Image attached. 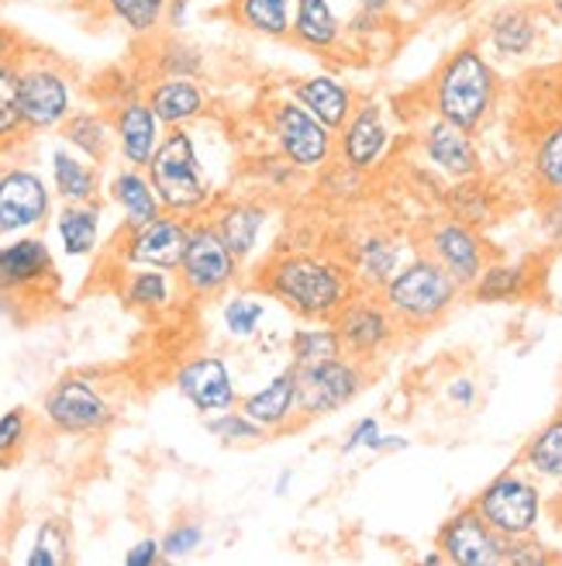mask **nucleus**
<instances>
[{
    "label": "nucleus",
    "instance_id": "obj_1",
    "mask_svg": "<svg viewBox=\"0 0 562 566\" xmlns=\"http://www.w3.org/2000/svg\"><path fill=\"white\" fill-rule=\"evenodd\" d=\"M259 291L304 322H335L359 291L349 266L318 252H284L259 270Z\"/></svg>",
    "mask_w": 562,
    "mask_h": 566
},
{
    "label": "nucleus",
    "instance_id": "obj_2",
    "mask_svg": "<svg viewBox=\"0 0 562 566\" xmlns=\"http://www.w3.org/2000/svg\"><path fill=\"white\" fill-rule=\"evenodd\" d=\"M500 101V73L480 42H463L438 63L428 83L432 115L469 135L480 132Z\"/></svg>",
    "mask_w": 562,
    "mask_h": 566
},
{
    "label": "nucleus",
    "instance_id": "obj_3",
    "mask_svg": "<svg viewBox=\"0 0 562 566\" xmlns=\"http://www.w3.org/2000/svg\"><path fill=\"white\" fill-rule=\"evenodd\" d=\"M459 294L463 287L428 256V252H414L380 291V297L393 311V318L401 322V328H414V332L438 325L448 311L456 307Z\"/></svg>",
    "mask_w": 562,
    "mask_h": 566
},
{
    "label": "nucleus",
    "instance_id": "obj_4",
    "mask_svg": "<svg viewBox=\"0 0 562 566\" xmlns=\"http://www.w3.org/2000/svg\"><path fill=\"white\" fill-rule=\"evenodd\" d=\"M146 174L159 193L162 211L170 214H197L211 205V184L204 177L201 156H197L193 135L187 128H170L162 135Z\"/></svg>",
    "mask_w": 562,
    "mask_h": 566
},
{
    "label": "nucleus",
    "instance_id": "obj_5",
    "mask_svg": "<svg viewBox=\"0 0 562 566\" xmlns=\"http://www.w3.org/2000/svg\"><path fill=\"white\" fill-rule=\"evenodd\" d=\"M266 128L276 153L284 156L300 174H318L325 169L335 153H339V132L318 122L311 111L300 107L290 94L284 101L269 104Z\"/></svg>",
    "mask_w": 562,
    "mask_h": 566
},
{
    "label": "nucleus",
    "instance_id": "obj_6",
    "mask_svg": "<svg viewBox=\"0 0 562 566\" xmlns=\"http://www.w3.org/2000/svg\"><path fill=\"white\" fill-rule=\"evenodd\" d=\"M242 260L229 249V242L221 239V232L214 229V221H197L190 224L187 235V249L180 260V283L187 287V294L193 297H218L232 287L238 280Z\"/></svg>",
    "mask_w": 562,
    "mask_h": 566
},
{
    "label": "nucleus",
    "instance_id": "obj_7",
    "mask_svg": "<svg viewBox=\"0 0 562 566\" xmlns=\"http://www.w3.org/2000/svg\"><path fill=\"white\" fill-rule=\"evenodd\" d=\"M476 512H480L503 539L531 535L542 522V491L528 473L503 470L476 494Z\"/></svg>",
    "mask_w": 562,
    "mask_h": 566
},
{
    "label": "nucleus",
    "instance_id": "obj_8",
    "mask_svg": "<svg viewBox=\"0 0 562 566\" xmlns=\"http://www.w3.org/2000/svg\"><path fill=\"white\" fill-rule=\"evenodd\" d=\"M335 328H339L342 349L359 363H373L383 353H390L404 332L401 322L393 318V311L386 307V301L380 297V291H362V287L335 315Z\"/></svg>",
    "mask_w": 562,
    "mask_h": 566
},
{
    "label": "nucleus",
    "instance_id": "obj_9",
    "mask_svg": "<svg viewBox=\"0 0 562 566\" xmlns=\"http://www.w3.org/2000/svg\"><path fill=\"white\" fill-rule=\"evenodd\" d=\"M367 380V363L349 353L300 366V418H325L349 408Z\"/></svg>",
    "mask_w": 562,
    "mask_h": 566
},
{
    "label": "nucleus",
    "instance_id": "obj_10",
    "mask_svg": "<svg viewBox=\"0 0 562 566\" xmlns=\"http://www.w3.org/2000/svg\"><path fill=\"white\" fill-rule=\"evenodd\" d=\"M42 411L52 429L63 436H94V432H107L115 424V408L100 394V387L76 374L49 387Z\"/></svg>",
    "mask_w": 562,
    "mask_h": 566
},
{
    "label": "nucleus",
    "instance_id": "obj_11",
    "mask_svg": "<svg viewBox=\"0 0 562 566\" xmlns=\"http://www.w3.org/2000/svg\"><path fill=\"white\" fill-rule=\"evenodd\" d=\"M425 252L459 283L463 291H469L490 263L487 239L480 235V229H473V224H466L453 214L438 218L428 229Z\"/></svg>",
    "mask_w": 562,
    "mask_h": 566
},
{
    "label": "nucleus",
    "instance_id": "obj_12",
    "mask_svg": "<svg viewBox=\"0 0 562 566\" xmlns=\"http://www.w3.org/2000/svg\"><path fill=\"white\" fill-rule=\"evenodd\" d=\"M21 115L28 132H55L73 115L70 76L45 60L21 66Z\"/></svg>",
    "mask_w": 562,
    "mask_h": 566
},
{
    "label": "nucleus",
    "instance_id": "obj_13",
    "mask_svg": "<svg viewBox=\"0 0 562 566\" xmlns=\"http://www.w3.org/2000/svg\"><path fill=\"white\" fill-rule=\"evenodd\" d=\"M435 546L453 566H500L508 539L476 512V504H466L448 522H442Z\"/></svg>",
    "mask_w": 562,
    "mask_h": 566
},
{
    "label": "nucleus",
    "instance_id": "obj_14",
    "mask_svg": "<svg viewBox=\"0 0 562 566\" xmlns=\"http://www.w3.org/2000/svg\"><path fill=\"white\" fill-rule=\"evenodd\" d=\"M390 125L383 115V104L377 97H359L352 115L339 128V163H346L356 174H373V169L390 153Z\"/></svg>",
    "mask_w": 562,
    "mask_h": 566
},
{
    "label": "nucleus",
    "instance_id": "obj_15",
    "mask_svg": "<svg viewBox=\"0 0 562 566\" xmlns=\"http://www.w3.org/2000/svg\"><path fill=\"white\" fill-rule=\"evenodd\" d=\"M52 211V193L45 180L28 166L0 169V232L14 235L42 224Z\"/></svg>",
    "mask_w": 562,
    "mask_h": 566
},
{
    "label": "nucleus",
    "instance_id": "obj_16",
    "mask_svg": "<svg viewBox=\"0 0 562 566\" xmlns=\"http://www.w3.org/2000/svg\"><path fill=\"white\" fill-rule=\"evenodd\" d=\"M190 224L180 214H159L146 224H131L121 260L131 266H156V270H180L187 249Z\"/></svg>",
    "mask_w": 562,
    "mask_h": 566
},
{
    "label": "nucleus",
    "instance_id": "obj_17",
    "mask_svg": "<svg viewBox=\"0 0 562 566\" xmlns=\"http://www.w3.org/2000/svg\"><path fill=\"white\" fill-rule=\"evenodd\" d=\"M417 146H421V156H425L448 180H469V177L484 174V159H480V149H476L473 135L435 118V115L421 125Z\"/></svg>",
    "mask_w": 562,
    "mask_h": 566
},
{
    "label": "nucleus",
    "instance_id": "obj_18",
    "mask_svg": "<svg viewBox=\"0 0 562 566\" xmlns=\"http://www.w3.org/2000/svg\"><path fill=\"white\" fill-rule=\"evenodd\" d=\"M180 398H187L201 415H218L238 405V390L229 363L221 356H193L173 377Z\"/></svg>",
    "mask_w": 562,
    "mask_h": 566
},
{
    "label": "nucleus",
    "instance_id": "obj_19",
    "mask_svg": "<svg viewBox=\"0 0 562 566\" xmlns=\"http://www.w3.org/2000/svg\"><path fill=\"white\" fill-rule=\"evenodd\" d=\"M487 49L503 63H521L542 45V14L531 4H503L487 18L484 28Z\"/></svg>",
    "mask_w": 562,
    "mask_h": 566
},
{
    "label": "nucleus",
    "instance_id": "obj_20",
    "mask_svg": "<svg viewBox=\"0 0 562 566\" xmlns=\"http://www.w3.org/2000/svg\"><path fill=\"white\" fill-rule=\"evenodd\" d=\"M238 408L259 421L266 432H284L300 418V366H284L276 377H269L259 390L238 401Z\"/></svg>",
    "mask_w": 562,
    "mask_h": 566
},
{
    "label": "nucleus",
    "instance_id": "obj_21",
    "mask_svg": "<svg viewBox=\"0 0 562 566\" xmlns=\"http://www.w3.org/2000/svg\"><path fill=\"white\" fill-rule=\"evenodd\" d=\"M52 276H55V263L45 239L21 235L8 245H0V294L35 291Z\"/></svg>",
    "mask_w": 562,
    "mask_h": 566
},
{
    "label": "nucleus",
    "instance_id": "obj_22",
    "mask_svg": "<svg viewBox=\"0 0 562 566\" xmlns=\"http://www.w3.org/2000/svg\"><path fill=\"white\" fill-rule=\"evenodd\" d=\"M115 138L128 166L146 169L162 142V122L146 97H128L115 111Z\"/></svg>",
    "mask_w": 562,
    "mask_h": 566
},
{
    "label": "nucleus",
    "instance_id": "obj_23",
    "mask_svg": "<svg viewBox=\"0 0 562 566\" xmlns=\"http://www.w3.org/2000/svg\"><path fill=\"white\" fill-rule=\"evenodd\" d=\"M346 21L331 8V0H294L290 42L311 55H331L346 45Z\"/></svg>",
    "mask_w": 562,
    "mask_h": 566
},
{
    "label": "nucleus",
    "instance_id": "obj_24",
    "mask_svg": "<svg viewBox=\"0 0 562 566\" xmlns=\"http://www.w3.org/2000/svg\"><path fill=\"white\" fill-rule=\"evenodd\" d=\"M287 94L307 107L318 122H325L328 128L339 132L346 125V118L352 115V107H356V91L349 87V83H342L339 76H331V73H311V76H300L294 80Z\"/></svg>",
    "mask_w": 562,
    "mask_h": 566
},
{
    "label": "nucleus",
    "instance_id": "obj_25",
    "mask_svg": "<svg viewBox=\"0 0 562 566\" xmlns=\"http://www.w3.org/2000/svg\"><path fill=\"white\" fill-rule=\"evenodd\" d=\"M407 242L386 232L362 235L352 249V276L362 291H383L390 276L407 263Z\"/></svg>",
    "mask_w": 562,
    "mask_h": 566
},
{
    "label": "nucleus",
    "instance_id": "obj_26",
    "mask_svg": "<svg viewBox=\"0 0 562 566\" xmlns=\"http://www.w3.org/2000/svg\"><path fill=\"white\" fill-rule=\"evenodd\" d=\"M146 101L152 104L162 128H187L190 122L204 118L208 111V91L190 76H159Z\"/></svg>",
    "mask_w": 562,
    "mask_h": 566
},
{
    "label": "nucleus",
    "instance_id": "obj_27",
    "mask_svg": "<svg viewBox=\"0 0 562 566\" xmlns=\"http://www.w3.org/2000/svg\"><path fill=\"white\" fill-rule=\"evenodd\" d=\"M269 221V208L259 201H229L221 205L214 214V229L221 232V239L229 242V249L245 263L259 245V235Z\"/></svg>",
    "mask_w": 562,
    "mask_h": 566
},
{
    "label": "nucleus",
    "instance_id": "obj_28",
    "mask_svg": "<svg viewBox=\"0 0 562 566\" xmlns=\"http://www.w3.org/2000/svg\"><path fill=\"white\" fill-rule=\"evenodd\" d=\"M107 190H110V197H115V205L125 211L128 229L131 224H146V221L162 214V201H159V193H156L146 169H138V166L118 169V174L110 177Z\"/></svg>",
    "mask_w": 562,
    "mask_h": 566
},
{
    "label": "nucleus",
    "instance_id": "obj_29",
    "mask_svg": "<svg viewBox=\"0 0 562 566\" xmlns=\"http://www.w3.org/2000/svg\"><path fill=\"white\" fill-rule=\"evenodd\" d=\"M531 280H536L531 263H487V270L469 287V294L480 304H515L528 297Z\"/></svg>",
    "mask_w": 562,
    "mask_h": 566
},
{
    "label": "nucleus",
    "instance_id": "obj_30",
    "mask_svg": "<svg viewBox=\"0 0 562 566\" xmlns=\"http://www.w3.org/2000/svg\"><path fill=\"white\" fill-rule=\"evenodd\" d=\"M63 138L73 153H79L91 163H107L110 146H115V122H107L100 111H73L63 122Z\"/></svg>",
    "mask_w": 562,
    "mask_h": 566
},
{
    "label": "nucleus",
    "instance_id": "obj_31",
    "mask_svg": "<svg viewBox=\"0 0 562 566\" xmlns=\"http://www.w3.org/2000/svg\"><path fill=\"white\" fill-rule=\"evenodd\" d=\"M52 184L66 205H91L100 190L97 166L91 159H83L79 153H66V149L52 153Z\"/></svg>",
    "mask_w": 562,
    "mask_h": 566
},
{
    "label": "nucleus",
    "instance_id": "obj_32",
    "mask_svg": "<svg viewBox=\"0 0 562 566\" xmlns=\"http://www.w3.org/2000/svg\"><path fill=\"white\" fill-rule=\"evenodd\" d=\"M232 14L252 35L273 39V42H290L294 0H232Z\"/></svg>",
    "mask_w": 562,
    "mask_h": 566
},
{
    "label": "nucleus",
    "instance_id": "obj_33",
    "mask_svg": "<svg viewBox=\"0 0 562 566\" xmlns=\"http://www.w3.org/2000/svg\"><path fill=\"white\" fill-rule=\"evenodd\" d=\"M521 463L528 467L531 476L552 480V484H562V411L555 418H549L542 429L528 439Z\"/></svg>",
    "mask_w": 562,
    "mask_h": 566
},
{
    "label": "nucleus",
    "instance_id": "obj_34",
    "mask_svg": "<svg viewBox=\"0 0 562 566\" xmlns=\"http://www.w3.org/2000/svg\"><path fill=\"white\" fill-rule=\"evenodd\" d=\"M55 232L63 239L66 256L79 260L91 256L97 249V235H100V208L97 205H66L55 218Z\"/></svg>",
    "mask_w": 562,
    "mask_h": 566
},
{
    "label": "nucleus",
    "instance_id": "obj_35",
    "mask_svg": "<svg viewBox=\"0 0 562 566\" xmlns=\"http://www.w3.org/2000/svg\"><path fill=\"white\" fill-rule=\"evenodd\" d=\"M531 180L542 193L562 190V115L549 122L531 146Z\"/></svg>",
    "mask_w": 562,
    "mask_h": 566
},
{
    "label": "nucleus",
    "instance_id": "obj_36",
    "mask_svg": "<svg viewBox=\"0 0 562 566\" xmlns=\"http://www.w3.org/2000/svg\"><path fill=\"white\" fill-rule=\"evenodd\" d=\"M445 208L453 218L473 224V229H480V224H490L494 214H497V205H494V190L480 184V177H469V180H456L445 193Z\"/></svg>",
    "mask_w": 562,
    "mask_h": 566
},
{
    "label": "nucleus",
    "instance_id": "obj_37",
    "mask_svg": "<svg viewBox=\"0 0 562 566\" xmlns=\"http://www.w3.org/2000/svg\"><path fill=\"white\" fill-rule=\"evenodd\" d=\"M287 346H290V363L294 366L321 363V359H331V356L346 353L335 322H311V325H304V328H294Z\"/></svg>",
    "mask_w": 562,
    "mask_h": 566
},
{
    "label": "nucleus",
    "instance_id": "obj_38",
    "mask_svg": "<svg viewBox=\"0 0 562 566\" xmlns=\"http://www.w3.org/2000/svg\"><path fill=\"white\" fill-rule=\"evenodd\" d=\"M166 8H170V0H104V11L135 39L156 35L166 24Z\"/></svg>",
    "mask_w": 562,
    "mask_h": 566
},
{
    "label": "nucleus",
    "instance_id": "obj_39",
    "mask_svg": "<svg viewBox=\"0 0 562 566\" xmlns=\"http://www.w3.org/2000/svg\"><path fill=\"white\" fill-rule=\"evenodd\" d=\"M24 128L21 115V66L0 60V149L14 146Z\"/></svg>",
    "mask_w": 562,
    "mask_h": 566
},
{
    "label": "nucleus",
    "instance_id": "obj_40",
    "mask_svg": "<svg viewBox=\"0 0 562 566\" xmlns=\"http://www.w3.org/2000/svg\"><path fill=\"white\" fill-rule=\"evenodd\" d=\"M173 297V280L170 270L156 266H138L125 283V301L138 311H162Z\"/></svg>",
    "mask_w": 562,
    "mask_h": 566
},
{
    "label": "nucleus",
    "instance_id": "obj_41",
    "mask_svg": "<svg viewBox=\"0 0 562 566\" xmlns=\"http://www.w3.org/2000/svg\"><path fill=\"white\" fill-rule=\"evenodd\" d=\"M204 429L221 442V446H256L263 442L269 432L263 429L259 421H252L242 408H229V411H218V415H208Z\"/></svg>",
    "mask_w": 562,
    "mask_h": 566
},
{
    "label": "nucleus",
    "instance_id": "obj_42",
    "mask_svg": "<svg viewBox=\"0 0 562 566\" xmlns=\"http://www.w3.org/2000/svg\"><path fill=\"white\" fill-rule=\"evenodd\" d=\"M70 559H73V553H70V525L60 522V518L42 522L35 543H32V553L24 556V563L28 566H63Z\"/></svg>",
    "mask_w": 562,
    "mask_h": 566
},
{
    "label": "nucleus",
    "instance_id": "obj_43",
    "mask_svg": "<svg viewBox=\"0 0 562 566\" xmlns=\"http://www.w3.org/2000/svg\"><path fill=\"white\" fill-rule=\"evenodd\" d=\"M156 73L197 80L204 73V52L190 42H183V39H162L159 52H156Z\"/></svg>",
    "mask_w": 562,
    "mask_h": 566
},
{
    "label": "nucleus",
    "instance_id": "obj_44",
    "mask_svg": "<svg viewBox=\"0 0 562 566\" xmlns=\"http://www.w3.org/2000/svg\"><path fill=\"white\" fill-rule=\"evenodd\" d=\"M263 318H266V304H263V297H252V294H235L221 307V322L235 338H252L259 332Z\"/></svg>",
    "mask_w": 562,
    "mask_h": 566
},
{
    "label": "nucleus",
    "instance_id": "obj_45",
    "mask_svg": "<svg viewBox=\"0 0 562 566\" xmlns=\"http://www.w3.org/2000/svg\"><path fill=\"white\" fill-rule=\"evenodd\" d=\"M503 563L508 566H549L555 563L552 549L545 543L536 539V532L531 535H518V539H508V549H503Z\"/></svg>",
    "mask_w": 562,
    "mask_h": 566
},
{
    "label": "nucleus",
    "instance_id": "obj_46",
    "mask_svg": "<svg viewBox=\"0 0 562 566\" xmlns=\"http://www.w3.org/2000/svg\"><path fill=\"white\" fill-rule=\"evenodd\" d=\"M201 546H204V525H197V522L173 525L170 532L162 535V556L166 559H183V556L197 553Z\"/></svg>",
    "mask_w": 562,
    "mask_h": 566
},
{
    "label": "nucleus",
    "instance_id": "obj_47",
    "mask_svg": "<svg viewBox=\"0 0 562 566\" xmlns=\"http://www.w3.org/2000/svg\"><path fill=\"white\" fill-rule=\"evenodd\" d=\"M28 439V415L24 408H11L0 415V463H4L8 457H14V452L24 446Z\"/></svg>",
    "mask_w": 562,
    "mask_h": 566
},
{
    "label": "nucleus",
    "instance_id": "obj_48",
    "mask_svg": "<svg viewBox=\"0 0 562 566\" xmlns=\"http://www.w3.org/2000/svg\"><path fill=\"white\" fill-rule=\"evenodd\" d=\"M383 429H380V421L377 418H359L352 429H349V436H346V442H342V457H352V452H359V449H370L373 442H377V436H380Z\"/></svg>",
    "mask_w": 562,
    "mask_h": 566
},
{
    "label": "nucleus",
    "instance_id": "obj_49",
    "mask_svg": "<svg viewBox=\"0 0 562 566\" xmlns=\"http://www.w3.org/2000/svg\"><path fill=\"white\" fill-rule=\"evenodd\" d=\"M542 232L552 242H562V190L559 193H545V205H542Z\"/></svg>",
    "mask_w": 562,
    "mask_h": 566
},
{
    "label": "nucleus",
    "instance_id": "obj_50",
    "mask_svg": "<svg viewBox=\"0 0 562 566\" xmlns=\"http://www.w3.org/2000/svg\"><path fill=\"white\" fill-rule=\"evenodd\" d=\"M159 559H162V543H156V539H138L125 553V566H156Z\"/></svg>",
    "mask_w": 562,
    "mask_h": 566
},
{
    "label": "nucleus",
    "instance_id": "obj_51",
    "mask_svg": "<svg viewBox=\"0 0 562 566\" xmlns=\"http://www.w3.org/2000/svg\"><path fill=\"white\" fill-rule=\"evenodd\" d=\"M448 401H453L456 408H473L476 405V384L469 377H456L453 384H448Z\"/></svg>",
    "mask_w": 562,
    "mask_h": 566
},
{
    "label": "nucleus",
    "instance_id": "obj_52",
    "mask_svg": "<svg viewBox=\"0 0 562 566\" xmlns=\"http://www.w3.org/2000/svg\"><path fill=\"white\" fill-rule=\"evenodd\" d=\"M21 49V39L11 32V28H4V24H0V60H11V63H18V52Z\"/></svg>",
    "mask_w": 562,
    "mask_h": 566
},
{
    "label": "nucleus",
    "instance_id": "obj_53",
    "mask_svg": "<svg viewBox=\"0 0 562 566\" xmlns=\"http://www.w3.org/2000/svg\"><path fill=\"white\" fill-rule=\"evenodd\" d=\"M401 449H407V439L404 436H383V432L370 446V452H377V457H386V452H401Z\"/></svg>",
    "mask_w": 562,
    "mask_h": 566
},
{
    "label": "nucleus",
    "instance_id": "obj_54",
    "mask_svg": "<svg viewBox=\"0 0 562 566\" xmlns=\"http://www.w3.org/2000/svg\"><path fill=\"white\" fill-rule=\"evenodd\" d=\"M187 11H190V0H170V8H166V24L183 28L187 24Z\"/></svg>",
    "mask_w": 562,
    "mask_h": 566
},
{
    "label": "nucleus",
    "instance_id": "obj_55",
    "mask_svg": "<svg viewBox=\"0 0 562 566\" xmlns=\"http://www.w3.org/2000/svg\"><path fill=\"white\" fill-rule=\"evenodd\" d=\"M352 8L359 11H370V14H390L393 11V0H352Z\"/></svg>",
    "mask_w": 562,
    "mask_h": 566
},
{
    "label": "nucleus",
    "instance_id": "obj_56",
    "mask_svg": "<svg viewBox=\"0 0 562 566\" xmlns=\"http://www.w3.org/2000/svg\"><path fill=\"white\" fill-rule=\"evenodd\" d=\"M552 91H555V104H559V115H562V60L552 70Z\"/></svg>",
    "mask_w": 562,
    "mask_h": 566
},
{
    "label": "nucleus",
    "instance_id": "obj_57",
    "mask_svg": "<svg viewBox=\"0 0 562 566\" xmlns=\"http://www.w3.org/2000/svg\"><path fill=\"white\" fill-rule=\"evenodd\" d=\"M290 484H294V470H284V473L276 476V488H273V494H279V497H284Z\"/></svg>",
    "mask_w": 562,
    "mask_h": 566
},
{
    "label": "nucleus",
    "instance_id": "obj_58",
    "mask_svg": "<svg viewBox=\"0 0 562 566\" xmlns=\"http://www.w3.org/2000/svg\"><path fill=\"white\" fill-rule=\"evenodd\" d=\"M438 563H445V556H442V549H438V546H435L432 553L421 556V566H438Z\"/></svg>",
    "mask_w": 562,
    "mask_h": 566
},
{
    "label": "nucleus",
    "instance_id": "obj_59",
    "mask_svg": "<svg viewBox=\"0 0 562 566\" xmlns=\"http://www.w3.org/2000/svg\"><path fill=\"white\" fill-rule=\"evenodd\" d=\"M549 14L562 24V0H549Z\"/></svg>",
    "mask_w": 562,
    "mask_h": 566
},
{
    "label": "nucleus",
    "instance_id": "obj_60",
    "mask_svg": "<svg viewBox=\"0 0 562 566\" xmlns=\"http://www.w3.org/2000/svg\"><path fill=\"white\" fill-rule=\"evenodd\" d=\"M73 4H76V8H100L104 0H73Z\"/></svg>",
    "mask_w": 562,
    "mask_h": 566
}]
</instances>
